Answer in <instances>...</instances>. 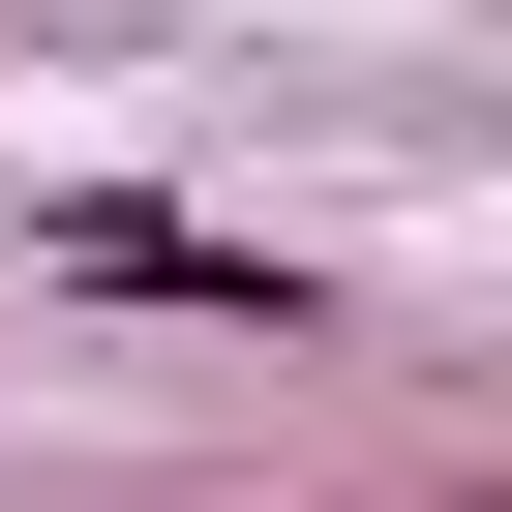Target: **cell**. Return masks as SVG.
Returning a JSON list of instances; mask_svg holds the SVG:
<instances>
[{"instance_id": "obj_1", "label": "cell", "mask_w": 512, "mask_h": 512, "mask_svg": "<svg viewBox=\"0 0 512 512\" xmlns=\"http://www.w3.org/2000/svg\"><path fill=\"white\" fill-rule=\"evenodd\" d=\"M61 272H91V302H211V332H302V272L211 241V211H61Z\"/></svg>"}]
</instances>
